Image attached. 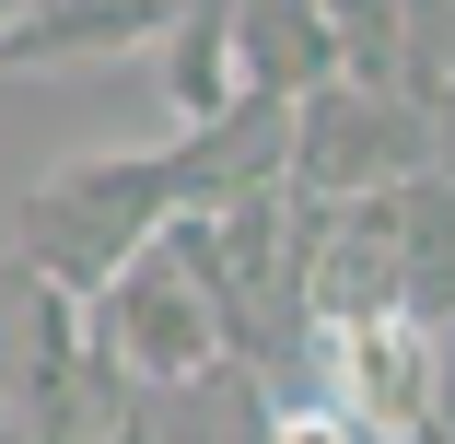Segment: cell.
<instances>
[{"instance_id": "obj_1", "label": "cell", "mask_w": 455, "mask_h": 444, "mask_svg": "<svg viewBox=\"0 0 455 444\" xmlns=\"http://www.w3.org/2000/svg\"><path fill=\"white\" fill-rule=\"evenodd\" d=\"M82 339H94V363H106L129 398H188V386H211L234 351H245V304L211 281L188 211H164V234L129 246V270L94 293Z\"/></svg>"}, {"instance_id": "obj_2", "label": "cell", "mask_w": 455, "mask_h": 444, "mask_svg": "<svg viewBox=\"0 0 455 444\" xmlns=\"http://www.w3.org/2000/svg\"><path fill=\"white\" fill-rule=\"evenodd\" d=\"M164 211H175L164 141L152 152H70V164H47L12 199V270L47 281V293H70V304H94L129 270V246L164 234Z\"/></svg>"}, {"instance_id": "obj_3", "label": "cell", "mask_w": 455, "mask_h": 444, "mask_svg": "<svg viewBox=\"0 0 455 444\" xmlns=\"http://www.w3.org/2000/svg\"><path fill=\"white\" fill-rule=\"evenodd\" d=\"M420 164H432V106H409L397 82L327 70L315 94H292V129H281V188L292 199H374Z\"/></svg>"}, {"instance_id": "obj_4", "label": "cell", "mask_w": 455, "mask_h": 444, "mask_svg": "<svg viewBox=\"0 0 455 444\" xmlns=\"http://www.w3.org/2000/svg\"><path fill=\"white\" fill-rule=\"evenodd\" d=\"M175 0H24L0 24V82L24 70H106V59H152Z\"/></svg>"}, {"instance_id": "obj_5", "label": "cell", "mask_w": 455, "mask_h": 444, "mask_svg": "<svg viewBox=\"0 0 455 444\" xmlns=\"http://www.w3.org/2000/svg\"><path fill=\"white\" fill-rule=\"evenodd\" d=\"M315 351H327V398H350L374 432H397V421H432V327L420 316H362V327H315Z\"/></svg>"}, {"instance_id": "obj_6", "label": "cell", "mask_w": 455, "mask_h": 444, "mask_svg": "<svg viewBox=\"0 0 455 444\" xmlns=\"http://www.w3.org/2000/svg\"><path fill=\"white\" fill-rule=\"evenodd\" d=\"M222 24H234V70H245V94H315V82L339 70L327 47V12L315 0H222Z\"/></svg>"}, {"instance_id": "obj_7", "label": "cell", "mask_w": 455, "mask_h": 444, "mask_svg": "<svg viewBox=\"0 0 455 444\" xmlns=\"http://www.w3.org/2000/svg\"><path fill=\"white\" fill-rule=\"evenodd\" d=\"M152 59H164V117H175V129H188V117H222V106L245 94L222 0H175V12H164V36H152Z\"/></svg>"}, {"instance_id": "obj_8", "label": "cell", "mask_w": 455, "mask_h": 444, "mask_svg": "<svg viewBox=\"0 0 455 444\" xmlns=\"http://www.w3.org/2000/svg\"><path fill=\"white\" fill-rule=\"evenodd\" d=\"M257 444H374V421H362L350 398H327V386H292V398H268Z\"/></svg>"}, {"instance_id": "obj_9", "label": "cell", "mask_w": 455, "mask_h": 444, "mask_svg": "<svg viewBox=\"0 0 455 444\" xmlns=\"http://www.w3.org/2000/svg\"><path fill=\"white\" fill-rule=\"evenodd\" d=\"M94 444H164V421H152V398H117V409L94 421Z\"/></svg>"}, {"instance_id": "obj_10", "label": "cell", "mask_w": 455, "mask_h": 444, "mask_svg": "<svg viewBox=\"0 0 455 444\" xmlns=\"http://www.w3.org/2000/svg\"><path fill=\"white\" fill-rule=\"evenodd\" d=\"M374 444H455L443 421H397V432H374Z\"/></svg>"}, {"instance_id": "obj_11", "label": "cell", "mask_w": 455, "mask_h": 444, "mask_svg": "<svg viewBox=\"0 0 455 444\" xmlns=\"http://www.w3.org/2000/svg\"><path fill=\"white\" fill-rule=\"evenodd\" d=\"M12 12H24V0H0V24H12Z\"/></svg>"}]
</instances>
